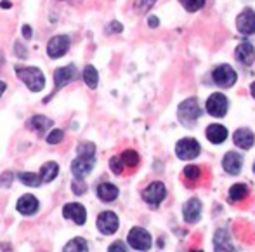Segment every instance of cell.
I'll return each instance as SVG.
<instances>
[{
  "label": "cell",
  "instance_id": "cell-1",
  "mask_svg": "<svg viewBox=\"0 0 255 252\" xmlns=\"http://www.w3.org/2000/svg\"><path fill=\"white\" fill-rule=\"evenodd\" d=\"M16 77L30 89L31 92H40L45 87V75L37 66H16Z\"/></svg>",
  "mask_w": 255,
  "mask_h": 252
},
{
  "label": "cell",
  "instance_id": "cell-2",
  "mask_svg": "<svg viewBox=\"0 0 255 252\" xmlns=\"http://www.w3.org/2000/svg\"><path fill=\"white\" fill-rule=\"evenodd\" d=\"M202 113L203 111H202V108H200L196 98H189V99L182 101L177 108L179 122H181L182 125H186V127H193V125L196 124V120L202 117Z\"/></svg>",
  "mask_w": 255,
  "mask_h": 252
},
{
  "label": "cell",
  "instance_id": "cell-3",
  "mask_svg": "<svg viewBox=\"0 0 255 252\" xmlns=\"http://www.w3.org/2000/svg\"><path fill=\"white\" fill-rule=\"evenodd\" d=\"M127 242H128V246H130L132 249L142 251V252L149 251V249H151V246H153L151 235H149L144 228H141V226H135V228H132L130 232H128Z\"/></svg>",
  "mask_w": 255,
  "mask_h": 252
},
{
  "label": "cell",
  "instance_id": "cell-4",
  "mask_svg": "<svg viewBox=\"0 0 255 252\" xmlns=\"http://www.w3.org/2000/svg\"><path fill=\"white\" fill-rule=\"evenodd\" d=\"M200 143L193 138H182L175 145V153L181 160H193L200 155Z\"/></svg>",
  "mask_w": 255,
  "mask_h": 252
},
{
  "label": "cell",
  "instance_id": "cell-5",
  "mask_svg": "<svg viewBox=\"0 0 255 252\" xmlns=\"http://www.w3.org/2000/svg\"><path fill=\"white\" fill-rule=\"evenodd\" d=\"M167 197V188L161 181H153L148 188L142 192V199L146 204H149L151 207H158L161 202Z\"/></svg>",
  "mask_w": 255,
  "mask_h": 252
},
{
  "label": "cell",
  "instance_id": "cell-6",
  "mask_svg": "<svg viewBox=\"0 0 255 252\" xmlns=\"http://www.w3.org/2000/svg\"><path fill=\"white\" fill-rule=\"evenodd\" d=\"M70 37L68 35H54L51 40L47 42V56L51 59H59L70 49Z\"/></svg>",
  "mask_w": 255,
  "mask_h": 252
},
{
  "label": "cell",
  "instance_id": "cell-7",
  "mask_svg": "<svg viewBox=\"0 0 255 252\" xmlns=\"http://www.w3.org/2000/svg\"><path fill=\"white\" fill-rule=\"evenodd\" d=\"M212 78H214L215 84L221 85V87H233V85L236 84L238 75H236V71L233 70L229 64H221V66H217L214 70Z\"/></svg>",
  "mask_w": 255,
  "mask_h": 252
},
{
  "label": "cell",
  "instance_id": "cell-8",
  "mask_svg": "<svg viewBox=\"0 0 255 252\" xmlns=\"http://www.w3.org/2000/svg\"><path fill=\"white\" fill-rule=\"evenodd\" d=\"M96 157H84L78 155L73 162H71V172H73L75 179H84L85 176H89L94 169Z\"/></svg>",
  "mask_w": 255,
  "mask_h": 252
},
{
  "label": "cell",
  "instance_id": "cell-9",
  "mask_svg": "<svg viewBox=\"0 0 255 252\" xmlns=\"http://www.w3.org/2000/svg\"><path fill=\"white\" fill-rule=\"evenodd\" d=\"M118 216L111 211H104L98 216V230L103 235H113L118 230Z\"/></svg>",
  "mask_w": 255,
  "mask_h": 252
},
{
  "label": "cell",
  "instance_id": "cell-10",
  "mask_svg": "<svg viewBox=\"0 0 255 252\" xmlns=\"http://www.w3.org/2000/svg\"><path fill=\"white\" fill-rule=\"evenodd\" d=\"M205 108H207V111L212 117H224L226 111H228V98L224 94H221V92H215L207 99V106Z\"/></svg>",
  "mask_w": 255,
  "mask_h": 252
},
{
  "label": "cell",
  "instance_id": "cell-11",
  "mask_svg": "<svg viewBox=\"0 0 255 252\" xmlns=\"http://www.w3.org/2000/svg\"><path fill=\"white\" fill-rule=\"evenodd\" d=\"M77 78V68L75 64H66V66H61L54 71V92L63 89L68 82L75 80Z\"/></svg>",
  "mask_w": 255,
  "mask_h": 252
},
{
  "label": "cell",
  "instance_id": "cell-12",
  "mask_svg": "<svg viewBox=\"0 0 255 252\" xmlns=\"http://www.w3.org/2000/svg\"><path fill=\"white\" fill-rule=\"evenodd\" d=\"M214 252H238L233 244L231 237H229V232L224 228L217 230L214 237Z\"/></svg>",
  "mask_w": 255,
  "mask_h": 252
},
{
  "label": "cell",
  "instance_id": "cell-13",
  "mask_svg": "<svg viewBox=\"0 0 255 252\" xmlns=\"http://www.w3.org/2000/svg\"><path fill=\"white\" fill-rule=\"evenodd\" d=\"M63 216L66 219H73L75 225L82 226L85 225V221H87V212H85V207L82 204H66L63 207Z\"/></svg>",
  "mask_w": 255,
  "mask_h": 252
},
{
  "label": "cell",
  "instance_id": "cell-14",
  "mask_svg": "<svg viewBox=\"0 0 255 252\" xmlns=\"http://www.w3.org/2000/svg\"><path fill=\"white\" fill-rule=\"evenodd\" d=\"M236 26L240 33L254 35L255 33V12L252 9H245L238 17H236Z\"/></svg>",
  "mask_w": 255,
  "mask_h": 252
},
{
  "label": "cell",
  "instance_id": "cell-15",
  "mask_svg": "<svg viewBox=\"0 0 255 252\" xmlns=\"http://www.w3.org/2000/svg\"><path fill=\"white\" fill-rule=\"evenodd\" d=\"M222 167L228 174L231 176H238L242 172V167H243V157L236 151H229V153L224 155L222 158Z\"/></svg>",
  "mask_w": 255,
  "mask_h": 252
},
{
  "label": "cell",
  "instance_id": "cell-16",
  "mask_svg": "<svg viewBox=\"0 0 255 252\" xmlns=\"http://www.w3.org/2000/svg\"><path fill=\"white\" fill-rule=\"evenodd\" d=\"M182 216H184V221L189 223V225L198 223L200 218H202V202H200L198 199H189L184 204Z\"/></svg>",
  "mask_w": 255,
  "mask_h": 252
},
{
  "label": "cell",
  "instance_id": "cell-17",
  "mask_svg": "<svg viewBox=\"0 0 255 252\" xmlns=\"http://www.w3.org/2000/svg\"><path fill=\"white\" fill-rule=\"evenodd\" d=\"M38 207H40V204H38V200L35 199L33 195H23L16 204L17 212H19V214H23V216L37 214Z\"/></svg>",
  "mask_w": 255,
  "mask_h": 252
},
{
  "label": "cell",
  "instance_id": "cell-18",
  "mask_svg": "<svg viewBox=\"0 0 255 252\" xmlns=\"http://www.w3.org/2000/svg\"><path fill=\"white\" fill-rule=\"evenodd\" d=\"M233 141H235V145L238 146V148L250 150L254 146V143H255V136H254V132L250 131V129L243 127V129H238V131L233 134Z\"/></svg>",
  "mask_w": 255,
  "mask_h": 252
},
{
  "label": "cell",
  "instance_id": "cell-19",
  "mask_svg": "<svg viewBox=\"0 0 255 252\" xmlns=\"http://www.w3.org/2000/svg\"><path fill=\"white\" fill-rule=\"evenodd\" d=\"M52 125H54V122L49 117H45V115H35V117H31L30 120L26 122V127L35 131L37 134L47 132L49 129H52Z\"/></svg>",
  "mask_w": 255,
  "mask_h": 252
},
{
  "label": "cell",
  "instance_id": "cell-20",
  "mask_svg": "<svg viewBox=\"0 0 255 252\" xmlns=\"http://www.w3.org/2000/svg\"><path fill=\"white\" fill-rule=\"evenodd\" d=\"M236 59L240 61L242 64H245V66H250V64L255 61V49L254 45L250 44V42H243V44H240L238 47H236V52H235Z\"/></svg>",
  "mask_w": 255,
  "mask_h": 252
},
{
  "label": "cell",
  "instance_id": "cell-21",
  "mask_svg": "<svg viewBox=\"0 0 255 252\" xmlns=\"http://www.w3.org/2000/svg\"><path fill=\"white\" fill-rule=\"evenodd\" d=\"M207 139L214 145H222L228 139V129L224 125L212 124L207 127Z\"/></svg>",
  "mask_w": 255,
  "mask_h": 252
},
{
  "label": "cell",
  "instance_id": "cell-22",
  "mask_svg": "<svg viewBox=\"0 0 255 252\" xmlns=\"http://www.w3.org/2000/svg\"><path fill=\"white\" fill-rule=\"evenodd\" d=\"M98 197L103 202H113L118 197V188L111 183H101L98 186Z\"/></svg>",
  "mask_w": 255,
  "mask_h": 252
},
{
  "label": "cell",
  "instance_id": "cell-23",
  "mask_svg": "<svg viewBox=\"0 0 255 252\" xmlns=\"http://www.w3.org/2000/svg\"><path fill=\"white\" fill-rule=\"evenodd\" d=\"M57 174H59V165H57L56 162H47V164L42 165V169H40V179L44 183L54 181V179L57 178Z\"/></svg>",
  "mask_w": 255,
  "mask_h": 252
},
{
  "label": "cell",
  "instance_id": "cell-24",
  "mask_svg": "<svg viewBox=\"0 0 255 252\" xmlns=\"http://www.w3.org/2000/svg\"><path fill=\"white\" fill-rule=\"evenodd\" d=\"M84 82L87 84L89 89H96L99 84V73L98 70H96L92 64H87V66L84 68Z\"/></svg>",
  "mask_w": 255,
  "mask_h": 252
},
{
  "label": "cell",
  "instance_id": "cell-25",
  "mask_svg": "<svg viewBox=\"0 0 255 252\" xmlns=\"http://www.w3.org/2000/svg\"><path fill=\"white\" fill-rule=\"evenodd\" d=\"M247 195H249V188H247L245 185H242V183H238V185H233L231 188H229L228 199L229 202H240V200L247 199Z\"/></svg>",
  "mask_w": 255,
  "mask_h": 252
},
{
  "label": "cell",
  "instance_id": "cell-26",
  "mask_svg": "<svg viewBox=\"0 0 255 252\" xmlns=\"http://www.w3.org/2000/svg\"><path fill=\"white\" fill-rule=\"evenodd\" d=\"M63 252H89V246H87V242H85V239L77 237V239L70 240V242L64 246Z\"/></svg>",
  "mask_w": 255,
  "mask_h": 252
},
{
  "label": "cell",
  "instance_id": "cell-27",
  "mask_svg": "<svg viewBox=\"0 0 255 252\" xmlns=\"http://www.w3.org/2000/svg\"><path fill=\"white\" fill-rule=\"evenodd\" d=\"M17 179H19L24 186H31V188H37V186L42 185L40 176L33 174V172H19V174H17Z\"/></svg>",
  "mask_w": 255,
  "mask_h": 252
},
{
  "label": "cell",
  "instance_id": "cell-28",
  "mask_svg": "<svg viewBox=\"0 0 255 252\" xmlns=\"http://www.w3.org/2000/svg\"><path fill=\"white\" fill-rule=\"evenodd\" d=\"M120 158L124 162V165H127V167H135L139 164V153L135 150H125Z\"/></svg>",
  "mask_w": 255,
  "mask_h": 252
},
{
  "label": "cell",
  "instance_id": "cell-29",
  "mask_svg": "<svg viewBox=\"0 0 255 252\" xmlns=\"http://www.w3.org/2000/svg\"><path fill=\"white\" fill-rule=\"evenodd\" d=\"M78 155H84V157H96V145L94 143H80L77 148Z\"/></svg>",
  "mask_w": 255,
  "mask_h": 252
},
{
  "label": "cell",
  "instance_id": "cell-30",
  "mask_svg": "<svg viewBox=\"0 0 255 252\" xmlns=\"http://www.w3.org/2000/svg\"><path fill=\"white\" fill-rule=\"evenodd\" d=\"M179 2L182 3V7H184L188 12H196V10H200L203 7L205 0H179Z\"/></svg>",
  "mask_w": 255,
  "mask_h": 252
},
{
  "label": "cell",
  "instance_id": "cell-31",
  "mask_svg": "<svg viewBox=\"0 0 255 252\" xmlns=\"http://www.w3.org/2000/svg\"><path fill=\"white\" fill-rule=\"evenodd\" d=\"M63 139H64V132L61 131V129H52L47 134V138H45V141H47L49 145H57V143H61Z\"/></svg>",
  "mask_w": 255,
  "mask_h": 252
},
{
  "label": "cell",
  "instance_id": "cell-32",
  "mask_svg": "<svg viewBox=\"0 0 255 252\" xmlns=\"http://www.w3.org/2000/svg\"><path fill=\"white\" fill-rule=\"evenodd\" d=\"M71 192L78 197L85 195V193H87V185H85V181H82V179H75V181H71Z\"/></svg>",
  "mask_w": 255,
  "mask_h": 252
},
{
  "label": "cell",
  "instance_id": "cell-33",
  "mask_svg": "<svg viewBox=\"0 0 255 252\" xmlns=\"http://www.w3.org/2000/svg\"><path fill=\"white\" fill-rule=\"evenodd\" d=\"M184 176L189 181H195V179H198L202 176V169L198 165H188V167H184Z\"/></svg>",
  "mask_w": 255,
  "mask_h": 252
},
{
  "label": "cell",
  "instance_id": "cell-34",
  "mask_svg": "<svg viewBox=\"0 0 255 252\" xmlns=\"http://www.w3.org/2000/svg\"><path fill=\"white\" fill-rule=\"evenodd\" d=\"M124 162H122V158L120 157H113V158H110V169H111V172H115V174H122L124 172Z\"/></svg>",
  "mask_w": 255,
  "mask_h": 252
},
{
  "label": "cell",
  "instance_id": "cell-35",
  "mask_svg": "<svg viewBox=\"0 0 255 252\" xmlns=\"http://www.w3.org/2000/svg\"><path fill=\"white\" fill-rule=\"evenodd\" d=\"M154 2H156V0H135L134 5H135V9H137V10L146 12V10H149L154 5Z\"/></svg>",
  "mask_w": 255,
  "mask_h": 252
},
{
  "label": "cell",
  "instance_id": "cell-36",
  "mask_svg": "<svg viewBox=\"0 0 255 252\" xmlns=\"http://www.w3.org/2000/svg\"><path fill=\"white\" fill-rule=\"evenodd\" d=\"M14 181V174L12 172H3L2 176H0V188H9L10 185H12Z\"/></svg>",
  "mask_w": 255,
  "mask_h": 252
},
{
  "label": "cell",
  "instance_id": "cell-37",
  "mask_svg": "<svg viewBox=\"0 0 255 252\" xmlns=\"http://www.w3.org/2000/svg\"><path fill=\"white\" fill-rule=\"evenodd\" d=\"M14 52H16V56L19 57V59H26L28 57V50L21 42H16V44H14Z\"/></svg>",
  "mask_w": 255,
  "mask_h": 252
},
{
  "label": "cell",
  "instance_id": "cell-38",
  "mask_svg": "<svg viewBox=\"0 0 255 252\" xmlns=\"http://www.w3.org/2000/svg\"><path fill=\"white\" fill-rule=\"evenodd\" d=\"M106 31L108 33H122V31H124V24L118 23V21H111V23L108 24Z\"/></svg>",
  "mask_w": 255,
  "mask_h": 252
},
{
  "label": "cell",
  "instance_id": "cell-39",
  "mask_svg": "<svg viewBox=\"0 0 255 252\" xmlns=\"http://www.w3.org/2000/svg\"><path fill=\"white\" fill-rule=\"evenodd\" d=\"M108 252H127V247H125L124 242L117 240V242H113L110 247H108Z\"/></svg>",
  "mask_w": 255,
  "mask_h": 252
},
{
  "label": "cell",
  "instance_id": "cell-40",
  "mask_svg": "<svg viewBox=\"0 0 255 252\" xmlns=\"http://www.w3.org/2000/svg\"><path fill=\"white\" fill-rule=\"evenodd\" d=\"M31 37H33V28L30 24H23V38L24 40H31Z\"/></svg>",
  "mask_w": 255,
  "mask_h": 252
},
{
  "label": "cell",
  "instance_id": "cell-41",
  "mask_svg": "<svg viewBox=\"0 0 255 252\" xmlns=\"http://www.w3.org/2000/svg\"><path fill=\"white\" fill-rule=\"evenodd\" d=\"M148 24H149V28H158V24H160V21H158V17L149 16V17H148Z\"/></svg>",
  "mask_w": 255,
  "mask_h": 252
},
{
  "label": "cell",
  "instance_id": "cell-42",
  "mask_svg": "<svg viewBox=\"0 0 255 252\" xmlns=\"http://www.w3.org/2000/svg\"><path fill=\"white\" fill-rule=\"evenodd\" d=\"M0 7H2V9H10V7H12V2H9V0H2V2H0Z\"/></svg>",
  "mask_w": 255,
  "mask_h": 252
},
{
  "label": "cell",
  "instance_id": "cell-43",
  "mask_svg": "<svg viewBox=\"0 0 255 252\" xmlns=\"http://www.w3.org/2000/svg\"><path fill=\"white\" fill-rule=\"evenodd\" d=\"M5 89H7V84L3 80H0V96H2L3 92H5Z\"/></svg>",
  "mask_w": 255,
  "mask_h": 252
},
{
  "label": "cell",
  "instance_id": "cell-44",
  "mask_svg": "<svg viewBox=\"0 0 255 252\" xmlns=\"http://www.w3.org/2000/svg\"><path fill=\"white\" fill-rule=\"evenodd\" d=\"M0 247H3V249H5L3 252H10V246H7V244H3V246H0Z\"/></svg>",
  "mask_w": 255,
  "mask_h": 252
},
{
  "label": "cell",
  "instance_id": "cell-45",
  "mask_svg": "<svg viewBox=\"0 0 255 252\" xmlns=\"http://www.w3.org/2000/svg\"><path fill=\"white\" fill-rule=\"evenodd\" d=\"M250 91H252V96H254V98H255V82H254V84H252V87H250Z\"/></svg>",
  "mask_w": 255,
  "mask_h": 252
},
{
  "label": "cell",
  "instance_id": "cell-46",
  "mask_svg": "<svg viewBox=\"0 0 255 252\" xmlns=\"http://www.w3.org/2000/svg\"><path fill=\"white\" fill-rule=\"evenodd\" d=\"M2 64H3V57L0 56V66H2Z\"/></svg>",
  "mask_w": 255,
  "mask_h": 252
},
{
  "label": "cell",
  "instance_id": "cell-47",
  "mask_svg": "<svg viewBox=\"0 0 255 252\" xmlns=\"http://www.w3.org/2000/svg\"><path fill=\"white\" fill-rule=\"evenodd\" d=\"M57 2H68V0H57Z\"/></svg>",
  "mask_w": 255,
  "mask_h": 252
},
{
  "label": "cell",
  "instance_id": "cell-48",
  "mask_svg": "<svg viewBox=\"0 0 255 252\" xmlns=\"http://www.w3.org/2000/svg\"><path fill=\"white\" fill-rule=\"evenodd\" d=\"M193 252H203V251H193Z\"/></svg>",
  "mask_w": 255,
  "mask_h": 252
},
{
  "label": "cell",
  "instance_id": "cell-49",
  "mask_svg": "<svg viewBox=\"0 0 255 252\" xmlns=\"http://www.w3.org/2000/svg\"><path fill=\"white\" fill-rule=\"evenodd\" d=\"M254 172H255V164H254Z\"/></svg>",
  "mask_w": 255,
  "mask_h": 252
}]
</instances>
